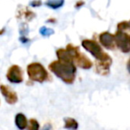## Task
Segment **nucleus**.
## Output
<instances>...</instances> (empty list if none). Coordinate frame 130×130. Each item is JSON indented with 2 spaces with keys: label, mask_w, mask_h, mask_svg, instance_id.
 Masks as SVG:
<instances>
[{
  "label": "nucleus",
  "mask_w": 130,
  "mask_h": 130,
  "mask_svg": "<svg viewBox=\"0 0 130 130\" xmlns=\"http://www.w3.org/2000/svg\"><path fill=\"white\" fill-rule=\"evenodd\" d=\"M49 70L64 83L72 84L76 77L77 68L74 62H67L57 60L52 61L48 66Z\"/></svg>",
  "instance_id": "nucleus-1"
},
{
  "label": "nucleus",
  "mask_w": 130,
  "mask_h": 130,
  "mask_svg": "<svg viewBox=\"0 0 130 130\" xmlns=\"http://www.w3.org/2000/svg\"><path fill=\"white\" fill-rule=\"evenodd\" d=\"M27 73L29 79L38 83H44L47 81L49 78L47 71L39 62L29 63L27 66Z\"/></svg>",
  "instance_id": "nucleus-2"
},
{
  "label": "nucleus",
  "mask_w": 130,
  "mask_h": 130,
  "mask_svg": "<svg viewBox=\"0 0 130 130\" xmlns=\"http://www.w3.org/2000/svg\"><path fill=\"white\" fill-rule=\"evenodd\" d=\"M82 46L84 49L90 53L97 61H108V60H111L110 57L109 56L108 54L103 50L101 45L94 40L91 39H84L82 41Z\"/></svg>",
  "instance_id": "nucleus-3"
},
{
  "label": "nucleus",
  "mask_w": 130,
  "mask_h": 130,
  "mask_svg": "<svg viewBox=\"0 0 130 130\" xmlns=\"http://www.w3.org/2000/svg\"><path fill=\"white\" fill-rule=\"evenodd\" d=\"M79 54L78 46H74L71 44H69L66 48H60L56 50V55L58 60L62 61H67V62H73L74 59L77 55Z\"/></svg>",
  "instance_id": "nucleus-4"
},
{
  "label": "nucleus",
  "mask_w": 130,
  "mask_h": 130,
  "mask_svg": "<svg viewBox=\"0 0 130 130\" xmlns=\"http://www.w3.org/2000/svg\"><path fill=\"white\" fill-rule=\"evenodd\" d=\"M114 40H115V45L121 51L122 53L127 54L130 52V35L124 32L123 30L116 31L114 35Z\"/></svg>",
  "instance_id": "nucleus-5"
},
{
  "label": "nucleus",
  "mask_w": 130,
  "mask_h": 130,
  "mask_svg": "<svg viewBox=\"0 0 130 130\" xmlns=\"http://www.w3.org/2000/svg\"><path fill=\"white\" fill-rule=\"evenodd\" d=\"M6 78L10 83L20 84L23 81V71L18 65H12L6 73Z\"/></svg>",
  "instance_id": "nucleus-6"
},
{
  "label": "nucleus",
  "mask_w": 130,
  "mask_h": 130,
  "mask_svg": "<svg viewBox=\"0 0 130 130\" xmlns=\"http://www.w3.org/2000/svg\"><path fill=\"white\" fill-rule=\"evenodd\" d=\"M0 92L3 94V96L6 99V102L8 104H15L18 102V95H17V94L8 86H0Z\"/></svg>",
  "instance_id": "nucleus-7"
},
{
  "label": "nucleus",
  "mask_w": 130,
  "mask_h": 130,
  "mask_svg": "<svg viewBox=\"0 0 130 130\" xmlns=\"http://www.w3.org/2000/svg\"><path fill=\"white\" fill-rule=\"evenodd\" d=\"M99 40L101 45L104 48L109 49V50H113L115 48V40H114V35L108 31L101 33L99 36Z\"/></svg>",
  "instance_id": "nucleus-8"
},
{
  "label": "nucleus",
  "mask_w": 130,
  "mask_h": 130,
  "mask_svg": "<svg viewBox=\"0 0 130 130\" xmlns=\"http://www.w3.org/2000/svg\"><path fill=\"white\" fill-rule=\"evenodd\" d=\"M73 62H76V64L78 65V67L84 70H88L93 66L92 61H91L85 54H81V53H79V54L77 55V57L74 59Z\"/></svg>",
  "instance_id": "nucleus-9"
},
{
  "label": "nucleus",
  "mask_w": 130,
  "mask_h": 130,
  "mask_svg": "<svg viewBox=\"0 0 130 130\" xmlns=\"http://www.w3.org/2000/svg\"><path fill=\"white\" fill-rule=\"evenodd\" d=\"M110 64H111V60L108 61H98L96 62V71L101 75H107L110 71Z\"/></svg>",
  "instance_id": "nucleus-10"
},
{
  "label": "nucleus",
  "mask_w": 130,
  "mask_h": 130,
  "mask_svg": "<svg viewBox=\"0 0 130 130\" xmlns=\"http://www.w3.org/2000/svg\"><path fill=\"white\" fill-rule=\"evenodd\" d=\"M28 119L26 118V116L23 113H17L15 115V119H14V122L16 125L17 128L20 130H24L26 129L28 125Z\"/></svg>",
  "instance_id": "nucleus-11"
},
{
  "label": "nucleus",
  "mask_w": 130,
  "mask_h": 130,
  "mask_svg": "<svg viewBox=\"0 0 130 130\" xmlns=\"http://www.w3.org/2000/svg\"><path fill=\"white\" fill-rule=\"evenodd\" d=\"M64 128L69 130H77L78 128V123L76 119L72 118H65L64 119Z\"/></svg>",
  "instance_id": "nucleus-12"
},
{
  "label": "nucleus",
  "mask_w": 130,
  "mask_h": 130,
  "mask_svg": "<svg viewBox=\"0 0 130 130\" xmlns=\"http://www.w3.org/2000/svg\"><path fill=\"white\" fill-rule=\"evenodd\" d=\"M65 1L64 0H47L45 3V5L47 7L51 8V9H59L64 5Z\"/></svg>",
  "instance_id": "nucleus-13"
},
{
  "label": "nucleus",
  "mask_w": 130,
  "mask_h": 130,
  "mask_svg": "<svg viewBox=\"0 0 130 130\" xmlns=\"http://www.w3.org/2000/svg\"><path fill=\"white\" fill-rule=\"evenodd\" d=\"M27 130H39V123L37 119H30L29 121H28V125L27 127H26Z\"/></svg>",
  "instance_id": "nucleus-14"
},
{
  "label": "nucleus",
  "mask_w": 130,
  "mask_h": 130,
  "mask_svg": "<svg viewBox=\"0 0 130 130\" xmlns=\"http://www.w3.org/2000/svg\"><path fill=\"white\" fill-rule=\"evenodd\" d=\"M39 33L43 37H49L54 34V30L53 29H50V28H47V27H41L39 29Z\"/></svg>",
  "instance_id": "nucleus-15"
},
{
  "label": "nucleus",
  "mask_w": 130,
  "mask_h": 130,
  "mask_svg": "<svg viewBox=\"0 0 130 130\" xmlns=\"http://www.w3.org/2000/svg\"><path fill=\"white\" fill-rule=\"evenodd\" d=\"M29 33V27L26 23H22L20 26V34L21 37H27Z\"/></svg>",
  "instance_id": "nucleus-16"
},
{
  "label": "nucleus",
  "mask_w": 130,
  "mask_h": 130,
  "mask_svg": "<svg viewBox=\"0 0 130 130\" xmlns=\"http://www.w3.org/2000/svg\"><path fill=\"white\" fill-rule=\"evenodd\" d=\"M130 28V23L129 22H119V24H118V29L119 30H126V29H129Z\"/></svg>",
  "instance_id": "nucleus-17"
},
{
  "label": "nucleus",
  "mask_w": 130,
  "mask_h": 130,
  "mask_svg": "<svg viewBox=\"0 0 130 130\" xmlns=\"http://www.w3.org/2000/svg\"><path fill=\"white\" fill-rule=\"evenodd\" d=\"M24 17H25V19L27 21H30L35 17V13H33V12L29 11V10H26V11L24 12Z\"/></svg>",
  "instance_id": "nucleus-18"
},
{
  "label": "nucleus",
  "mask_w": 130,
  "mask_h": 130,
  "mask_svg": "<svg viewBox=\"0 0 130 130\" xmlns=\"http://www.w3.org/2000/svg\"><path fill=\"white\" fill-rule=\"evenodd\" d=\"M42 5L41 0H33L30 2V6L32 7H38V6H40Z\"/></svg>",
  "instance_id": "nucleus-19"
},
{
  "label": "nucleus",
  "mask_w": 130,
  "mask_h": 130,
  "mask_svg": "<svg viewBox=\"0 0 130 130\" xmlns=\"http://www.w3.org/2000/svg\"><path fill=\"white\" fill-rule=\"evenodd\" d=\"M20 41L22 42V43L25 44V43H28V42L29 41V39L27 37H20Z\"/></svg>",
  "instance_id": "nucleus-20"
},
{
  "label": "nucleus",
  "mask_w": 130,
  "mask_h": 130,
  "mask_svg": "<svg viewBox=\"0 0 130 130\" xmlns=\"http://www.w3.org/2000/svg\"><path fill=\"white\" fill-rule=\"evenodd\" d=\"M51 128H52V126H51V125L49 124H46L45 126H44L43 130H51Z\"/></svg>",
  "instance_id": "nucleus-21"
},
{
  "label": "nucleus",
  "mask_w": 130,
  "mask_h": 130,
  "mask_svg": "<svg viewBox=\"0 0 130 130\" xmlns=\"http://www.w3.org/2000/svg\"><path fill=\"white\" fill-rule=\"evenodd\" d=\"M126 69H127L128 73L130 74V58L128 59V61H127V64H126Z\"/></svg>",
  "instance_id": "nucleus-22"
},
{
  "label": "nucleus",
  "mask_w": 130,
  "mask_h": 130,
  "mask_svg": "<svg viewBox=\"0 0 130 130\" xmlns=\"http://www.w3.org/2000/svg\"><path fill=\"white\" fill-rule=\"evenodd\" d=\"M79 5H80V6L84 5V2H83V1H78V2L76 4V7H78V6H79Z\"/></svg>",
  "instance_id": "nucleus-23"
},
{
  "label": "nucleus",
  "mask_w": 130,
  "mask_h": 130,
  "mask_svg": "<svg viewBox=\"0 0 130 130\" xmlns=\"http://www.w3.org/2000/svg\"><path fill=\"white\" fill-rule=\"evenodd\" d=\"M5 31H6V29H5V28H3L1 30H0V35H2V34H4L5 33Z\"/></svg>",
  "instance_id": "nucleus-24"
},
{
  "label": "nucleus",
  "mask_w": 130,
  "mask_h": 130,
  "mask_svg": "<svg viewBox=\"0 0 130 130\" xmlns=\"http://www.w3.org/2000/svg\"><path fill=\"white\" fill-rule=\"evenodd\" d=\"M129 23H130V22H129ZM129 29H130V28H129Z\"/></svg>",
  "instance_id": "nucleus-25"
}]
</instances>
